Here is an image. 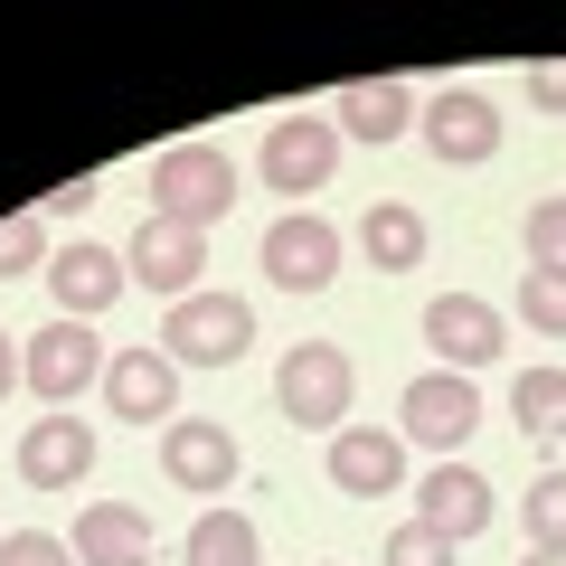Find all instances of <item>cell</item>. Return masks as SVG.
Segmentation results:
<instances>
[{"label":"cell","instance_id":"6da1fadb","mask_svg":"<svg viewBox=\"0 0 566 566\" xmlns=\"http://www.w3.org/2000/svg\"><path fill=\"white\" fill-rule=\"evenodd\" d=\"M237 161H227L218 142H170L161 161H151V218H170V227H218L227 208H237Z\"/></svg>","mask_w":566,"mask_h":566},{"label":"cell","instance_id":"7a4b0ae2","mask_svg":"<svg viewBox=\"0 0 566 566\" xmlns=\"http://www.w3.org/2000/svg\"><path fill=\"white\" fill-rule=\"evenodd\" d=\"M349 397H359V368H349L340 340H293V349H283V368H274L283 424H303V434H340Z\"/></svg>","mask_w":566,"mask_h":566},{"label":"cell","instance_id":"3957f363","mask_svg":"<svg viewBox=\"0 0 566 566\" xmlns=\"http://www.w3.org/2000/svg\"><path fill=\"white\" fill-rule=\"evenodd\" d=\"M161 349H170V368H237L255 349V303H237V293H189V303L161 312Z\"/></svg>","mask_w":566,"mask_h":566},{"label":"cell","instance_id":"277c9868","mask_svg":"<svg viewBox=\"0 0 566 566\" xmlns=\"http://www.w3.org/2000/svg\"><path fill=\"white\" fill-rule=\"evenodd\" d=\"M255 264H264V283H274V293L312 303V293H331V283H340V227H331V218H312V208H293V218H274V227H264Z\"/></svg>","mask_w":566,"mask_h":566},{"label":"cell","instance_id":"5b68a950","mask_svg":"<svg viewBox=\"0 0 566 566\" xmlns=\"http://www.w3.org/2000/svg\"><path fill=\"white\" fill-rule=\"evenodd\" d=\"M397 424H406L416 453H453V444H472V424H482V387H472L463 368H424V378H406Z\"/></svg>","mask_w":566,"mask_h":566},{"label":"cell","instance_id":"8992f818","mask_svg":"<svg viewBox=\"0 0 566 566\" xmlns=\"http://www.w3.org/2000/svg\"><path fill=\"white\" fill-rule=\"evenodd\" d=\"M20 387H39L48 406L104 387V340H95V322H66V312H57L48 331H29V340H20Z\"/></svg>","mask_w":566,"mask_h":566},{"label":"cell","instance_id":"52a82bcc","mask_svg":"<svg viewBox=\"0 0 566 566\" xmlns=\"http://www.w3.org/2000/svg\"><path fill=\"white\" fill-rule=\"evenodd\" d=\"M123 264H133V283L142 293H161V312L170 303H189V293H208V237L199 227H170V218H142L133 227V245H123Z\"/></svg>","mask_w":566,"mask_h":566},{"label":"cell","instance_id":"ba28073f","mask_svg":"<svg viewBox=\"0 0 566 566\" xmlns=\"http://www.w3.org/2000/svg\"><path fill=\"white\" fill-rule=\"evenodd\" d=\"M331 170H340V123H322V114H283L274 133H264V189H283V199H312Z\"/></svg>","mask_w":566,"mask_h":566},{"label":"cell","instance_id":"9c48e42d","mask_svg":"<svg viewBox=\"0 0 566 566\" xmlns=\"http://www.w3.org/2000/svg\"><path fill=\"white\" fill-rule=\"evenodd\" d=\"M424 349H434V368H491L510 349V322L482 303V293H444V303H424Z\"/></svg>","mask_w":566,"mask_h":566},{"label":"cell","instance_id":"30bf717a","mask_svg":"<svg viewBox=\"0 0 566 566\" xmlns=\"http://www.w3.org/2000/svg\"><path fill=\"white\" fill-rule=\"evenodd\" d=\"M161 472H170L180 491H199V501H218V491L245 472V453H237V434H227V424L170 416V424H161Z\"/></svg>","mask_w":566,"mask_h":566},{"label":"cell","instance_id":"8fae6325","mask_svg":"<svg viewBox=\"0 0 566 566\" xmlns=\"http://www.w3.org/2000/svg\"><path fill=\"white\" fill-rule=\"evenodd\" d=\"M424 151L434 161H491L501 151V104L482 85H444V95H424Z\"/></svg>","mask_w":566,"mask_h":566},{"label":"cell","instance_id":"7c38bea8","mask_svg":"<svg viewBox=\"0 0 566 566\" xmlns=\"http://www.w3.org/2000/svg\"><path fill=\"white\" fill-rule=\"evenodd\" d=\"M104 406H114V424H170V406H180V378H170V349H114L104 359Z\"/></svg>","mask_w":566,"mask_h":566},{"label":"cell","instance_id":"4fadbf2b","mask_svg":"<svg viewBox=\"0 0 566 566\" xmlns=\"http://www.w3.org/2000/svg\"><path fill=\"white\" fill-rule=\"evenodd\" d=\"M95 472V424L85 416H39L20 434V482L29 491H76Z\"/></svg>","mask_w":566,"mask_h":566},{"label":"cell","instance_id":"5bb4252c","mask_svg":"<svg viewBox=\"0 0 566 566\" xmlns=\"http://www.w3.org/2000/svg\"><path fill=\"white\" fill-rule=\"evenodd\" d=\"M123 283H133V264H123L114 245H85V237H76V245L48 255V303H66V322H95Z\"/></svg>","mask_w":566,"mask_h":566},{"label":"cell","instance_id":"9a60e30c","mask_svg":"<svg viewBox=\"0 0 566 566\" xmlns=\"http://www.w3.org/2000/svg\"><path fill=\"white\" fill-rule=\"evenodd\" d=\"M416 520L434 528V538H453V547L482 538V528H491V482H482L472 463H434V472L416 482Z\"/></svg>","mask_w":566,"mask_h":566},{"label":"cell","instance_id":"2e32d148","mask_svg":"<svg viewBox=\"0 0 566 566\" xmlns=\"http://www.w3.org/2000/svg\"><path fill=\"white\" fill-rule=\"evenodd\" d=\"M397 482H406V444L397 434H378V424H340V434H331V491L387 501Z\"/></svg>","mask_w":566,"mask_h":566},{"label":"cell","instance_id":"e0dca14e","mask_svg":"<svg viewBox=\"0 0 566 566\" xmlns=\"http://www.w3.org/2000/svg\"><path fill=\"white\" fill-rule=\"evenodd\" d=\"M66 547H76V566H151V520L133 501H85Z\"/></svg>","mask_w":566,"mask_h":566},{"label":"cell","instance_id":"ac0fdd59","mask_svg":"<svg viewBox=\"0 0 566 566\" xmlns=\"http://www.w3.org/2000/svg\"><path fill=\"white\" fill-rule=\"evenodd\" d=\"M416 123V95H406V76H359L340 95V133L349 142H368V151H387V142Z\"/></svg>","mask_w":566,"mask_h":566},{"label":"cell","instance_id":"d6986e66","mask_svg":"<svg viewBox=\"0 0 566 566\" xmlns=\"http://www.w3.org/2000/svg\"><path fill=\"white\" fill-rule=\"evenodd\" d=\"M424 245H434V227H424L406 199H378V208L359 218V255L378 264V274H416V264H424Z\"/></svg>","mask_w":566,"mask_h":566},{"label":"cell","instance_id":"ffe728a7","mask_svg":"<svg viewBox=\"0 0 566 566\" xmlns=\"http://www.w3.org/2000/svg\"><path fill=\"white\" fill-rule=\"evenodd\" d=\"M189 566H264V528L245 510H208L189 528Z\"/></svg>","mask_w":566,"mask_h":566},{"label":"cell","instance_id":"44dd1931","mask_svg":"<svg viewBox=\"0 0 566 566\" xmlns=\"http://www.w3.org/2000/svg\"><path fill=\"white\" fill-rule=\"evenodd\" d=\"M510 416H520L528 444H566V368H528L510 387Z\"/></svg>","mask_w":566,"mask_h":566},{"label":"cell","instance_id":"7402d4cb","mask_svg":"<svg viewBox=\"0 0 566 566\" xmlns=\"http://www.w3.org/2000/svg\"><path fill=\"white\" fill-rule=\"evenodd\" d=\"M520 237H528V274H566V199H538Z\"/></svg>","mask_w":566,"mask_h":566},{"label":"cell","instance_id":"603a6c76","mask_svg":"<svg viewBox=\"0 0 566 566\" xmlns=\"http://www.w3.org/2000/svg\"><path fill=\"white\" fill-rule=\"evenodd\" d=\"M520 520H528V538H538V547H566V472H538V482H528Z\"/></svg>","mask_w":566,"mask_h":566},{"label":"cell","instance_id":"cb8c5ba5","mask_svg":"<svg viewBox=\"0 0 566 566\" xmlns=\"http://www.w3.org/2000/svg\"><path fill=\"white\" fill-rule=\"evenodd\" d=\"M520 322L547 331V340H566V274H528L520 283Z\"/></svg>","mask_w":566,"mask_h":566},{"label":"cell","instance_id":"d4e9b609","mask_svg":"<svg viewBox=\"0 0 566 566\" xmlns=\"http://www.w3.org/2000/svg\"><path fill=\"white\" fill-rule=\"evenodd\" d=\"M39 255H48V218H39V208H20V218H0V274H29Z\"/></svg>","mask_w":566,"mask_h":566},{"label":"cell","instance_id":"484cf974","mask_svg":"<svg viewBox=\"0 0 566 566\" xmlns=\"http://www.w3.org/2000/svg\"><path fill=\"white\" fill-rule=\"evenodd\" d=\"M453 557H463V547H453V538H434L424 520L387 528V566H453Z\"/></svg>","mask_w":566,"mask_h":566},{"label":"cell","instance_id":"4316f807","mask_svg":"<svg viewBox=\"0 0 566 566\" xmlns=\"http://www.w3.org/2000/svg\"><path fill=\"white\" fill-rule=\"evenodd\" d=\"M0 566H76V547H66L57 528H10V538H0Z\"/></svg>","mask_w":566,"mask_h":566},{"label":"cell","instance_id":"83f0119b","mask_svg":"<svg viewBox=\"0 0 566 566\" xmlns=\"http://www.w3.org/2000/svg\"><path fill=\"white\" fill-rule=\"evenodd\" d=\"M528 104H538V114H566V57L528 66Z\"/></svg>","mask_w":566,"mask_h":566},{"label":"cell","instance_id":"f1b7e54d","mask_svg":"<svg viewBox=\"0 0 566 566\" xmlns=\"http://www.w3.org/2000/svg\"><path fill=\"white\" fill-rule=\"evenodd\" d=\"M95 199H104V189H95V180H66V189H57V199H48V218H85V208H95Z\"/></svg>","mask_w":566,"mask_h":566},{"label":"cell","instance_id":"f546056e","mask_svg":"<svg viewBox=\"0 0 566 566\" xmlns=\"http://www.w3.org/2000/svg\"><path fill=\"white\" fill-rule=\"evenodd\" d=\"M10 387H20V340L0 331V397H10Z\"/></svg>","mask_w":566,"mask_h":566},{"label":"cell","instance_id":"4dcf8cb0","mask_svg":"<svg viewBox=\"0 0 566 566\" xmlns=\"http://www.w3.org/2000/svg\"><path fill=\"white\" fill-rule=\"evenodd\" d=\"M520 566H566V547H528V557Z\"/></svg>","mask_w":566,"mask_h":566}]
</instances>
